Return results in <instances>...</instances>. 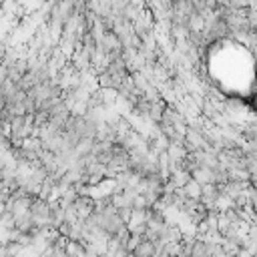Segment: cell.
Instances as JSON below:
<instances>
[{
    "label": "cell",
    "instance_id": "cell-2",
    "mask_svg": "<svg viewBox=\"0 0 257 257\" xmlns=\"http://www.w3.org/2000/svg\"><path fill=\"white\" fill-rule=\"evenodd\" d=\"M183 193L187 199H201V193H203V185H199L195 179H191V181L183 187Z\"/></svg>",
    "mask_w": 257,
    "mask_h": 257
},
{
    "label": "cell",
    "instance_id": "cell-1",
    "mask_svg": "<svg viewBox=\"0 0 257 257\" xmlns=\"http://www.w3.org/2000/svg\"><path fill=\"white\" fill-rule=\"evenodd\" d=\"M157 253H159L157 245L153 243V241H147V239H143V241L137 245V249L133 251L135 257H157Z\"/></svg>",
    "mask_w": 257,
    "mask_h": 257
},
{
    "label": "cell",
    "instance_id": "cell-3",
    "mask_svg": "<svg viewBox=\"0 0 257 257\" xmlns=\"http://www.w3.org/2000/svg\"><path fill=\"white\" fill-rule=\"evenodd\" d=\"M205 257H211V255H205Z\"/></svg>",
    "mask_w": 257,
    "mask_h": 257
}]
</instances>
